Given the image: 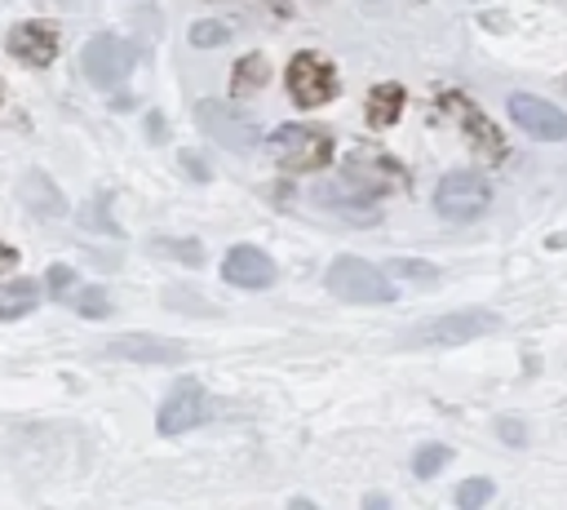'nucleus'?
<instances>
[{
	"label": "nucleus",
	"instance_id": "1",
	"mask_svg": "<svg viewBox=\"0 0 567 510\" xmlns=\"http://www.w3.org/2000/svg\"><path fill=\"white\" fill-rule=\"evenodd\" d=\"M266 151L288 173H315L332 160V133L319 129V124H284L266 137Z\"/></svg>",
	"mask_w": 567,
	"mask_h": 510
},
{
	"label": "nucleus",
	"instance_id": "2",
	"mask_svg": "<svg viewBox=\"0 0 567 510\" xmlns=\"http://www.w3.org/2000/svg\"><path fill=\"white\" fill-rule=\"evenodd\" d=\"M434 106H439V111H443V115H447V120H452V124L465 133V142H470L478 155H487L492 164H501V160L509 155V151H505L501 129H496V124L487 120V111H483V106H474L465 93L447 89V93H439V98H434Z\"/></svg>",
	"mask_w": 567,
	"mask_h": 510
},
{
	"label": "nucleus",
	"instance_id": "3",
	"mask_svg": "<svg viewBox=\"0 0 567 510\" xmlns=\"http://www.w3.org/2000/svg\"><path fill=\"white\" fill-rule=\"evenodd\" d=\"M501 328V315L496 310H452V315H439V319H425L416 324L403 346H461V341H474L483 333H496Z\"/></svg>",
	"mask_w": 567,
	"mask_h": 510
},
{
	"label": "nucleus",
	"instance_id": "4",
	"mask_svg": "<svg viewBox=\"0 0 567 510\" xmlns=\"http://www.w3.org/2000/svg\"><path fill=\"white\" fill-rule=\"evenodd\" d=\"M284 84H288V98H292L301 111H315V106L332 102V98H337V89H341V84H337L332 62H328V58H319V53H297V58H288Z\"/></svg>",
	"mask_w": 567,
	"mask_h": 510
},
{
	"label": "nucleus",
	"instance_id": "5",
	"mask_svg": "<svg viewBox=\"0 0 567 510\" xmlns=\"http://www.w3.org/2000/svg\"><path fill=\"white\" fill-rule=\"evenodd\" d=\"M195 120H199V129H204L217 146H226V151H235V155H252V151L261 146L257 124H252L248 115L230 111V106H226V102H217V98L195 102Z\"/></svg>",
	"mask_w": 567,
	"mask_h": 510
},
{
	"label": "nucleus",
	"instance_id": "6",
	"mask_svg": "<svg viewBox=\"0 0 567 510\" xmlns=\"http://www.w3.org/2000/svg\"><path fill=\"white\" fill-rule=\"evenodd\" d=\"M328 288H332L337 297H346V302H394L390 275L377 271V266L363 262V257H350V253L328 266Z\"/></svg>",
	"mask_w": 567,
	"mask_h": 510
},
{
	"label": "nucleus",
	"instance_id": "7",
	"mask_svg": "<svg viewBox=\"0 0 567 510\" xmlns=\"http://www.w3.org/2000/svg\"><path fill=\"white\" fill-rule=\"evenodd\" d=\"M487 204H492V186L478 173H470V169L447 173L439 182V191H434V213L443 222H474Z\"/></svg>",
	"mask_w": 567,
	"mask_h": 510
},
{
	"label": "nucleus",
	"instance_id": "8",
	"mask_svg": "<svg viewBox=\"0 0 567 510\" xmlns=\"http://www.w3.org/2000/svg\"><path fill=\"white\" fill-rule=\"evenodd\" d=\"M310 200H315L323 213H332V217H341V222H350V226H372V222H381L377 195H372L363 182H354L350 173H346L341 182H319V186L310 191Z\"/></svg>",
	"mask_w": 567,
	"mask_h": 510
},
{
	"label": "nucleus",
	"instance_id": "9",
	"mask_svg": "<svg viewBox=\"0 0 567 510\" xmlns=\"http://www.w3.org/2000/svg\"><path fill=\"white\" fill-rule=\"evenodd\" d=\"M133 62H137V58H133V44L120 40V35H111V31L93 35V40L84 44V53H80L84 75H89L97 89H115V84H124L128 71H133Z\"/></svg>",
	"mask_w": 567,
	"mask_h": 510
},
{
	"label": "nucleus",
	"instance_id": "10",
	"mask_svg": "<svg viewBox=\"0 0 567 510\" xmlns=\"http://www.w3.org/2000/svg\"><path fill=\"white\" fill-rule=\"evenodd\" d=\"M346 173L354 177V182H363L372 195H385V191H394V186H403L408 182V169L390 155V151H368V146H350V155H346Z\"/></svg>",
	"mask_w": 567,
	"mask_h": 510
},
{
	"label": "nucleus",
	"instance_id": "11",
	"mask_svg": "<svg viewBox=\"0 0 567 510\" xmlns=\"http://www.w3.org/2000/svg\"><path fill=\"white\" fill-rule=\"evenodd\" d=\"M509 120L523 129V133H532V137H540V142H563L567 137V111H558L554 102H545V98H532V93H509Z\"/></svg>",
	"mask_w": 567,
	"mask_h": 510
},
{
	"label": "nucleus",
	"instance_id": "12",
	"mask_svg": "<svg viewBox=\"0 0 567 510\" xmlns=\"http://www.w3.org/2000/svg\"><path fill=\"white\" fill-rule=\"evenodd\" d=\"M204 412H208L204 386H199V381H177V386L168 390V399L159 404L155 426H159V435H182V430H190L195 421H204Z\"/></svg>",
	"mask_w": 567,
	"mask_h": 510
},
{
	"label": "nucleus",
	"instance_id": "13",
	"mask_svg": "<svg viewBox=\"0 0 567 510\" xmlns=\"http://www.w3.org/2000/svg\"><path fill=\"white\" fill-rule=\"evenodd\" d=\"M106 355L128 359V364H182L186 346L173 337H159V333H124L106 346Z\"/></svg>",
	"mask_w": 567,
	"mask_h": 510
},
{
	"label": "nucleus",
	"instance_id": "14",
	"mask_svg": "<svg viewBox=\"0 0 567 510\" xmlns=\"http://www.w3.org/2000/svg\"><path fill=\"white\" fill-rule=\"evenodd\" d=\"M9 53L27 67H49L58 58V27L53 22H18L9 31Z\"/></svg>",
	"mask_w": 567,
	"mask_h": 510
},
{
	"label": "nucleus",
	"instance_id": "15",
	"mask_svg": "<svg viewBox=\"0 0 567 510\" xmlns=\"http://www.w3.org/2000/svg\"><path fill=\"white\" fill-rule=\"evenodd\" d=\"M221 279L226 284H239V288H266L275 279V262L261 248H252V244H235L221 257Z\"/></svg>",
	"mask_w": 567,
	"mask_h": 510
},
{
	"label": "nucleus",
	"instance_id": "16",
	"mask_svg": "<svg viewBox=\"0 0 567 510\" xmlns=\"http://www.w3.org/2000/svg\"><path fill=\"white\" fill-rule=\"evenodd\" d=\"M22 204L31 208V213H40V217H62L66 213V200H62V191L44 177V173H27L22 177Z\"/></svg>",
	"mask_w": 567,
	"mask_h": 510
},
{
	"label": "nucleus",
	"instance_id": "17",
	"mask_svg": "<svg viewBox=\"0 0 567 510\" xmlns=\"http://www.w3.org/2000/svg\"><path fill=\"white\" fill-rule=\"evenodd\" d=\"M399 115H403V84H394V80L372 84V93H368V124L372 129H390Z\"/></svg>",
	"mask_w": 567,
	"mask_h": 510
},
{
	"label": "nucleus",
	"instance_id": "18",
	"mask_svg": "<svg viewBox=\"0 0 567 510\" xmlns=\"http://www.w3.org/2000/svg\"><path fill=\"white\" fill-rule=\"evenodd\" d=\"M40 306V284L35 279H9L0 284V319H22Z\"/></svg>",
	"mask_w": 567,
	"mask_h": 510
},
{
	"label": "nucleus",
	"instance_id": "19",
	"mask_svg": "<svg viewBox=\"0 0 567 510\" xmlns=\"http://www.w3.org/2000/svg\"><path fill=\"white\" fill-rule=\"evenodd\" d=\"M266 80H270V62H266L261 53H244V58L235 62V71H230V93L248 98V93H257Z\"/></svg>",
	"mask_w": 567,
	"mask_h": 510
},
{
	"label": "nucleus",
	"instance_id": "20",
	"mask_svg": "<svg viewBox=\"0 0 567 510\" xmlns=\"http://www.w3.org/2000/svg\"><path fill=\"white\" fill-rule=\"evenodd\" d=\"M230 35H235V27H230V22H217V18H204V22L190 27V44H195V49H217V44H226Z\"/></svg>",
	"mask_w": 567,
	"mask_h": 510
},
{
	"label": "nucleus",
	"instance_id": "21",
	"mask_svg": "<svg viewBox=\"0 0 567 510\" xmlns=\"http://www.w3.org/2000/svg\"><path fill=\"white\" fill-rule=\"evenodd\" d=\"M66 302H71L84 319H106V315H111V297H106L102 288H75Z\"/></svg>",
	"mask_w": 567,
	"mask_h": 510
},
{
	"label": "nucleus",
	"instance_id": "22",
	"mask_svg": "<svg viewBox=\"0 0 567 510\" xmlns=\"http://www.w3.org/2000/svg\"><path fill=\"white\" fill-rule=\"evenodd\" d=\"M447 461H452V448H443V443H425V448L416 452V461H412V475L434 479V475H439Z\"/></svg>",
	"mask_w": 567,
	"mask_h": 510
},
{
	"label": "nucleus",
	"instance_id": "23",
	"mask_svg": "<svg viewBox=\"0 0 567 510\" xmlns=\"http://www.w3.org/2000/svg\"><path fill=\"white\" fill-rule=\"evenodd\" d=\"M492 479H465L461 488H456V506L461 510H478V506H487L492 501Z\"/></svg>",
	"mask_w": 567,
	"mask_h": 510
},
{
	"label": "nucleus",
	"instance_id": "24",
	"mask_svg": "<svg viewBox=\"0 0 567 510\" xmlns=\"http://www.w3.org/2000/svg\"><path fill=\"white\" fill-rule=\"evenodd\" d=\"M390 275H399V279H421V284L439 279V271L425 266V262H416V257H399V262H390Z\"/></svg>",
	"mask_w": 567,
	"mask_h": 510
},
{
	"label": "nucleus",
	"instance_id": "25",
	"mask_svg": "<svg viewBox=\"0 0 567 510\" xmlns=\"http://www.w3.org/2000/svg\"><path fill=\"white\" fill-rule=\"evenodd\" d=\"M44 288H49V297H62V302H66V297L75 293V275H71V266H62V262H58V266H49Z\"/></svg>",
	"mask_w": 567,
	"mask_h": 510
},
{
	"label": "nucleus",
	"instance_id": "26",
	"mask_svg": "<svg viewBox=\"0 0 567 510\" xmlns=\"http://www.w3.org/2000/svg\"><path fill=\"white\" fill-rule=\"evenodd\" d=\"M13 266H18V248H9V244L0 239V275H4V271H13Z\"/></svg>",
	"mask_w": 567,
	"mask_h": 510
},
{
	"label": "nucleus",
	"instance_id": "27",
	"mask_svg": "<svg viewBox=\"0 0 567 510\" xmlns=\"http://www.w3.org/2000/svg\"><path fill=\"white\" fill-rule=\"evenodd\" d=\"M501 435H505V443H523V426L518 421H501Z\"/></svg>",
	"mask_w": 567,
	"mask_h": 510
},
{
	"label": "nucleus",
	"instance_id": "28",
	"mask_svg": "<svg viewBox=\"0 0 567 510\" xmlns=\"http://www.w3.org/2000/svg\"><path fill=\"white\" fill-rule=\"evenodd\" d=\"M0 98H4V93H0Z\"/></svg>",
	"mask_w": 567,
	"mask_h": 510
}]
</instances>
